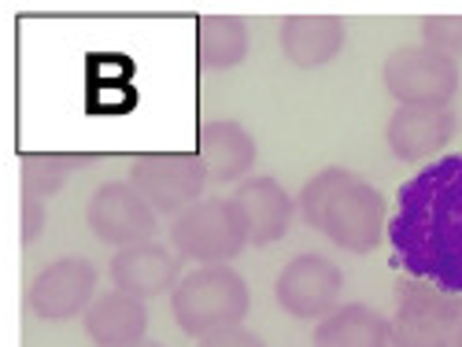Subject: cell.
<instances>
[{
    "label": "cell",
    "mask_w": 462,
    "mask_h": 347,
    "mask_svg": "<svg viewBox=\"0 0 462 347\" xmlns=\"http://www.w3.org/2000/svg\"><path fill=\"white\" fill-rule=\"evenodd\" d=\"M458 130V114L451 107H396L384 141L393 156L403 163H430L448 148V141Z\"/></svg>",
    "instance_id": "cell-12"
},
{
    "label": "cell",
    "mask_w": 462,
    "mask_h": 347,
    "mask_svg": "<svg viewBox=\"0 0 462 347\" xmlns=\"http://www.w3.org/2000/svg\"><path fill=\"white\" fill-rule=\"evenodd\" d=\"M234 207L245 218L248 244L266 248L289 237L292 215H296V196H289L278 178H245L234 192Z\"/></svg>",
    "instance_id": "cell-13"
},
{
    "label": "cell",
    "mask_w": 462,
    "mask_h": 347,
    "mask_svg": "<svg viewBox=\"0 0 462 347\" xmlns=\"http://www.w3.org/2000/svg\"><path fill=\"white\" fill-rule=\"evenodd\" d=\"M421 45L458 63L462 59V15H430V19H421Z\"/></svg>",
    "instance_id": "cell-21"
},
{
    "label": "cell",
    "mask_w": 462,
    "mask_h": 347,
    "mask_svg": "<svg viewBox=\"0 0 462 347\" xmlns=\"http://www.w3.org/2000/svg\"><path fill=\"white\" fill-rule=\"evenodd\" d=\"M462 325V296L440 292L426 281H400L389 318L393 347H455Z\"/></svg>",
    "instance_id": "cell-4"
},
{
    "label": "cell",
    "mask_w": 462,
    "mask_h": 347,
    "mask_svg": "<svg viewBox=\"0 0 462 347\" xmlns=\"http://www.w3.org/2000/svg\"><path fill=\"white\" fill-rule=\"evenodd\" d=\"M74 160L67 156H26L23 160V196H37V200H49L67 185Z\"/></svg>",
    "instance_id": "cell-20"
},
{
    "label": "cell",
    "mask_w": 462,
    "mask_h": 347,
    "mask_svg": "<svg viewBox=\"0 0 462 347\" xmlns=\"http://www.w3.org/2000/svg\"><path fill=\"white\" fill-rule=\"evenodd\" d=\"M171 248L197 266H229L248 248V229L234 200L204 196L171 222Z\"/></svg>",
    "instance_id": "cell-3"
},
{
    "label": "cell",
    "mask_w": 462,
    "mask_h": 347,
    "mask_svg": "<svg viewBox=\"0 0 462 347\" xmlns=\"http://www.w3.org/2000/svg\"><path fill=\"white\" fill-rule=\"evenodd\" d=\"M126 181L156 215H181L185 207L204 200L208 170L197 151H144L130 160Z\"/></svg>",
    "instance_id": "cell-6"
},
{
    "label": "cell",
    "mask_w": 462,
    "mask_h": 347,
    "mask_svg": "<svg viewBox=\"0 0 462 347\" xmlns=\"http://www.w3.org/2000/svg\"><path fill=\"white\" fill-rule=\"evenodd\" d=\"M278 45L300 70H315L337 59L348 45V26L337 15H289L278 26Z\"/></svg>",
    "instance_id": "cell-14"
},
{
    "label": "cell",
    "mask_w": 462,
    "mask_h": 347,
    "mask_svg": "<svg viewBox=\"0 0 462 347\" xmlns=\"http://www.w3.org/2000/svg\"><path fill=\"white\" fill-rule=\"evenodd\" d=\"M384 229L396 262L414 281L462 296V151L407 178Z\"/></svg>",
    "instance_id": "cell-1"
},
{
    "label": "cell",
    "mask_w": 462,
    "mask_h": 347,
    "mask_svg": "<svg viewBox=\"0 0 462 347\" xmlns=\"http://www.w3.org/2000/svg\"><path fill=\"white\" fill-rule=\"evenodd\" d=\"M340 292H344L340 266L315 251L289 259L274 278V299L296 322H322L329 311L340 306Z\"/></svg>",
    "instance_id": "cell-7"
},
{
    "label": "cell",
    "mask_w": 462,
    "mask_h": 347,
    "mask_svg": "<svg viewBox=\"0 0 462 347\" xmlns=\"http://www.w3.org/2000/svg\"><path fill=\"white\" fill-rule=\"evenodd\" d=\"M86 225L111 248H130L156 237L160 215L152 211L130 181H104L86 204Z\"/></svg>",
    "instance_id": "cell-10"
},
{
    "label": "cell",
    "mask_w": 462,
    "mask_h": 347,
    "mask_svg": "<svg viewBox=\"0 0 462 347\" xmlns=\"http://www.w3.org/2000/svg\"><path fill=\"white\" fill-rule=\"evenodd\" d=\"M455 347H462V325H458V333H455Z\"/></svg>",
    "instance_id": "cell-25"
},
{
    "label": "cell",
    "mask_w": 462,
    "mask_h": 347,
    "mask_svg": "<svg viewBox=\"0 0 462 347\" xmlns=\"http://www.w3.org/2000/svg\"><path fill=\"white\" fill-rule=\"evenodd\" d=\"M197 347H266L252 329H245V325H237V329H222V333H211V336H204Z\"/></svg>",
    "instance_id": "cell-23"
},
{
    "label": "cell",
    "mask_w": 462,
    "mask_h": 347,
    "mask_svg": "<svg viewBox=\"0 0 462 347\" xmlns=\"http://www.w3.org/2000/svg\"><path fill=\"white\" fill-rule=\"evenodd\" d=\"M45 225H49V207H45V200L23 196V244L42 241Z\"/></svg>",
    "instance_id": "cell-22"
},
{
    "label": "cell",
    "mask_w": 462,
    "mask_h": 347,
    "mask_svg": "<svg viewBox=\"0 0 462 347\" xmlns=\"http://www.w3.org/2000/svg\"><path fill=\"white\" fill-rule=\"evenodd\" d=\"M384 225H389V215H384L381 188L363 178H352L344 188H337L333 200L326 204L319 233H326L344 251L366 255L377 248Z\"/></svg>",
    "instance_id": "cell-8"
},
{
    "label": "cell",
    "mask_w": 462,
    "mask_h": 347,
    "mask_svg": "<svg viewBox=\"0 0 462 347\" xmlns=\"http://www.w3.org/2000/svg\"><path fill=\"white\" fill-rule=\"evenodd\" d=\"M178 281H181V259L167 244L144 241L111 255V285L126 296H137L141 303L174 292Z\"/></svg>",
    "instance_id": "cell-11"
},
{
    "label": "cell",
    "mask_w": 462,
    "mask_h": 347,
    "mask_svg": "<svg viewBox=\"0 0 462 347\" xmlns=\"http://www.w3.org/2000/svg\"><path fill=\"white\" fill-rule=\"evenodd\" d=\"M97 281H100V274L89 259L63 255L30 278L26 303L42 322H70V318L86 315V306L97 296Z\"/></svg>",
    "instance_id": "cell-9"
},
{
    "label": "cell",
    "mask_w": 462,
    "mask_h": 347,
    "mask_svg": "<svg viewBox=\"0 0 462 347\" xmlns=\"http://www.w3.org/2000/svg\"><path fill=\"white\" fill-rule=\"evenodd\" d=\"M352 178H356V174L344 170V167H326V170H319L315 178H307L303 188H300V196H296V211L303 215V222L311 225V229H319V225H322V211H326V204L333 200V192L344 188Z\"/></svg>",
    "instance_id": "cell-19"
},
{
    "label": "cell",
    "mask_w": 462,
    "mask_h": 347,
    "mask_svg": "<svg viewBox=\"0 0 462 347\" xmlns=\"http://www.w3.org/2000/svg\"><path fill=\"white\" fill-rule=\"evenodd\" d=\"M248 56V23L234 15H211L200 23V63L204 70H229Z\"/></svg>",
    "instance_id": "cell-18"
},
{
    "label": "cell",
    "mask_w": 462,
    "mask_h": 347,
    "mask_svg": "<svg viewBox=\"0 0 462 347\" xmlns=\"http://www.w3.org/2000/svg\"><path fill=\"white\" fill-rule=\"evenodd\" d=\"M248 311L252 292L234 266H197L171 292V315L178 329L192 340L245 325Z\"/></svg>",
    "instance_id": "cell-2"
},
{
    "label": "cell",
    "mask_w": 462,
    "mask_h": 347,
    "mask_svg": "<svg viewBox=\"0 0 462 347\" xmlns=\"http://www.w3.org/2000/svg\"><path fill=\"white\" fill-rule=\"evenodd\" d=\"M315 347H393L389 318L366 303H340L322 322H315Z\"/></svg>",
    "instance_id": "cell-17"
},
{
    "label": "cell",
    "mask_w": 462,
    "mask_h": 347,
    "mask_svg": "<svg viewBox=\"0 0 462 347\" xmlns=\"http://www.w3.org/2000/svg\"><path fill=\"white\" fill-rule=\"evenodd\" d=\"M86 336L97 347H130L148 336V306L119 288L97 292L82 315Z\"/></svg>",
    "instance_id": "cell-15"
},
{
    "label": "cell",
    "mask_w": 462,
    "mask_h": 347,
    "mask_svg": "<svg viewBox=\"0 0 462 347\" xmlns=\"http://www.w3.org/2000/svg\"><path fill=\"white\" fill-rule=\"evenodd\" d=\"M130 347H163V343H156V340H148V336H144V340H137V343H130Z\"/></svg>",
    "instance_id": "cell-24"
},
{
    "label": "cell",
    "mask_w": 462,
    "mask_h": 347,
    "mask_svg": "<svg viewBox=\"0 0 462 347\" xmlns=\"http://www.w3.org/2000/svg\"><path fill=\"white\" fill-rule=\"evenodd\" d=\"M200 163L208 170V181H241L255 160H259V148L255 137L234 123V119H211L200 126Z\"/></svg>",
    "instance_id": "cell-16"
},
{
    "label": "cell",
    "mask_w": 462,
    "mask_h": 347,
    "mask_svg": "<svg viewBox=\"0 0 462 347\" xmlns=\"http://www.w3.org/2000/svg\"><path fill=\"white\" fill-rule=\"evenodd\" d=\"M381 78L400 107H451L458 93V63L426 45H400L384 56Z\"/></svg>",
    "instance_id": "cell-5"
}]
</instances>
